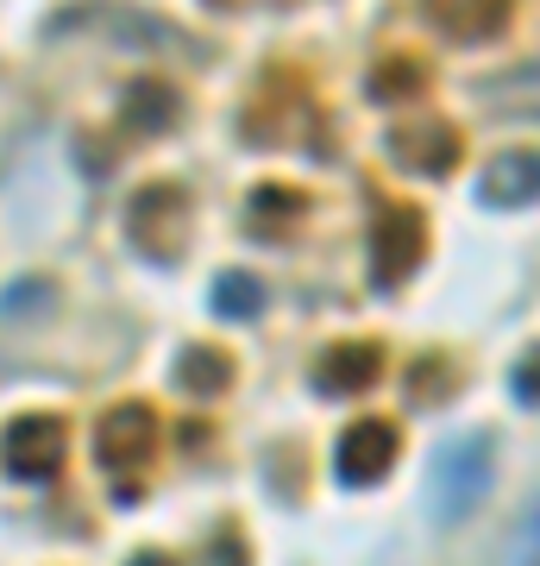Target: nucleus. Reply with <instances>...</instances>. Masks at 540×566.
<instances>
[{
  "instance_id": "obj_1",
  "label": "nucleus",
  "mask_w": 540,
  "mask_h": 566,
  "mask_svg": "<svg viewBox=\"0 0 540 566\" xmlns=\"http://www.w3.org/2000/svg\"><path fill=\"white\" fill-rule=\"evenodd\" d=\"M497 485V447L490 434H465V441H446L427 465V516L434 523H465L478 516L484 497Z\"/></svg>"
},
{
  "instance_id": "obj_2",
  "label": "nucleus",
  "mask_w": 540,
  "mask_h": 566,
  "mask_svg": "<svg viewBox=\"0 0 540 566\" xmlns=\"http://www.w3.org/2000/svg\"><path fill=\"white\" fill-rule=\"evenodd\" d=\"M189 227H195V214H189V196L177 182H145L133 196V208H126V233H133V245L145 259H163V264L182 259Z\"/></svg>"
},
{
  "instance_id": "obj_3",
  "label": "nucleus",
  "mask_w": 540,
  "mask_h": 566,
  "mask_svg": "<svg viewBox=\"0 0 540 566\" xmlns=\"http://www.w3.org/2000/svg\"><path fill=\"white\" fill-rule=\"evenodd\" d=\"M427 259V214L409 202H383L378 221H371V277L378 290H396L409 283Z\"/></svg>"
},
{
  "instance_id": "obj_4",
  "label": "nucleus",
  "mask_w": 540,
  "mask_h": 566,
  "mask_svg": "<svg viewBox=\"0 0 540 566\" xmlns=\"http://www.w3.org/2000/svg\"><path fill=\"white\" fill-rule=\"evenodd\" d=\"M158 409L151 403H114L107 416L95 422V460L100 472H120V479H133L151 453H158Z\"/></svg>"
},
{
  "instance_id": "obj_5",
  "label": "nucleus",
  "mask_w": 540,
  "mask_h": 566,
  "mask_svg": "<svg viewBox=\"0 0 540 566\" xmlns=\"http://www.w3.org/2000/svg\"><path fill=\"white\" fill-rule=\"evenodd\" d=\"M63 441H70V428L57 416H20V422H7L0 434V465L13 472V479H51L63 465Z\"/></svg>"
},
{
  "instance_id": "obj_6",
  "label": "nucleus",
  "mask_w": 540,
  "mask_h": 566,
  "mask_svg": "<svg viewBox=\"0 0 540 566\" xmlns=\"http://www.w3.org/2000/svg\"><path fill=\"white\" fill-rule=\"evenodd\" d=\"M390 465H396V422H383V416H364L340 434L333 447V472H340V485H383L390 479Z\"/></svg>"
},
{
  "instance_id": "obj_7",
  "label": "nucleus",
  "mask_w": 540,
  "mask_h": 566,
  "mask_svg": "<svg viewBox=\"0 0 540 566\" xmlns=\"http://www.w3.org/2000/svg\"><path fill=\"white\" fill-rule=\"evenodd\" d=\"M459 151H465L459 126L441 120V114H415L409 126L390 133V158H396L402 170H415V177H446V170L459 164Z\"/></svg>"
},
{
  "instance_id": "obj_8",
  "label": "nucleus",
  "mask_w": 540,
  "mask_h": 566,
  "mask_svg": "<svg viewBox=\"0 0 540 566\" xmlns=\"http://www.w3.org/2000/svg\"><path fill=\"white\" fill-rule=\"evenodd\" d=\"M383 371V346L378 340H333L315 359V390L320 397H359L378 385Z\"/></svg>"
},
{
  "instance_id": "obj_9",
  "label": "nucleus",
  "mask_w": 540,
  "mask_h": 566,
  "mask_svg": "<svg viewBox=\"0 0 540 566\" xmlns=\"http://www.w3.org/2000/svg\"><path fill=\"white\" fill-rule=\"evenodd\" d=\"M421 7H427L434 32H446V39H459V44L497 39L516 20V0H421Z\"/></svg>"
},
{
  "instance_id": "obj_10",
  "label": "nucleus",
  "mask_w": 540,
  "mask_h": 566,
  "mask_svg": "<svg viewBox=\"0 0 540 566\" xmlns=\"http://www.w3.org/2000/svg\"><path fill=\"white\" fill-rule=\"evenodd\" d=\"M478 196L490 208H528V202H540V151H534V145H516V151L490 158V164H484V177H478Z\"/></svg>"
},
{
  "instance_id": "obj_11",
  "label": "nucleus",
  "mask_w": 540,
  "mask_h": 566,
  "mask_svg": "<svg viewBox=\"0 0 540 566\" xmlns=\"http://www.w3.org/2000/svg\"><path fill=\"white\" fill-rule=\"evenodd\" d=\"M478 95L490 114H509V120H540V57H521L509 70L478 82Z\"/></svg>"
},
{
  "instance_id": "obj_12",
  "label": "nucleus",
  "mask_w": 540,
  "mask_h": 566,
  "mask_svg": "<svg viewBox=\"0 0 540 566\" xmlns=\"http://www.w3.org/2000/svg\"><path fill=\"white\" fill-rule=\"evenodd\" d=\"M88 20H95L107 39L120 44V51H177V44H189L177 25L151 20V13H126V7H107V13H76V20H63V25H88Z\"/></svg>"
},
{
  "instance_id": "obj_13",
  "label": "nucleus",
  "mask_w": 540,
  "mask_h": 566,
  "mask_svg": "<svg viewBox=\"0 0 540 566\" xmlns=\"http://www.w3.org/2000/svg\"><path fill=\"white\" fill-rule=\"evenodd\" d=\"M182 120V95L170 82H133L120 95V126L126 133H170Z\"/></svg>"
},
{
  "instance_id": "obj_14",
  "label": "nucleus",
  "mask_w": 540,
  "mask_h": 566,
  "mask_svg": "<svg viewBox=\"0 0 540 566\" xmlns=\"http://www.w3.org/2000/svg\"><path fill=\"white\" fill-rule=\"evenodd\" d=\"M226 385H233V359H226L221 346H182V359H177L182 397H221Z\"/></svg>"
},
{
  "instance_id": "obj_15",
  "label": "nucleus",
  "mask_w": 540,
  "mask_h": 566,
  "mask_svg": "<svg viewBox=\"0 0 540 566\" xmlns=\"http://www.w3.org/2000/svg\"><path fill=\"white\" fill-rule=\"evenodd\" d=\"M497 566H540V497H528V504L509 516L502 547H497Z\"/></svg>"
},
{
  "instance_id": "obj_16",
  "label": "nucleus",
  "mask_w": 540,
  "mask_h": 566,
  "mask_svg": "<svg viewBox=\"0 0 540 566\" xmlns=\"http://www.w3.org/2000/svg\"><path fill=\"white\" fill-rule=\"evenodd\" d=\"M258 308H264V283L252 277V271H221V277H214V315L252 322Z\"/></svg>"
},
{
  "instance_id": "obj_17",
  "label": "nucleus",
  "mask_w": 540,
  "mask_h": 566,
  "mask_svg": "<svg viewBox=\"0 0 540 566\" xmlns=\"http://www.w3.org/2000/svg\"><path fill=\"white\" fill-rule=\"evenodd\" d=\"M459 390V365L446 359V353H427V359L409 365V397L415 403H446Z\"/></svg>"
},
{
  "instance_id": "obj_18",
  "label": "nucleus",
  "mask_w": 540,
  "mask_h": 566,
  "mask_svg": "<svg viewBox=\"0 0 540 566\" xmlns=\"http://www.w3.org/2000/svg\"><path fill=\"white\" fill-rule=\"evenodd\" d=\"M421 88H427V70L409 63V57H383L378 76H371V95H378V102H415Z\"/></svg>"
},
{
  "instance_id": "obj_19",
  "label": "nucleus",
  "mask_w": 540,
  "mask_h": 566,
  "mask_svg": "<svg viewBox=\"0 0 540 566\" xmlns=\"http://www.w3.org/2000/svg\"><path fill=\"white\" fill-rule=\"evenodd\" d=\"M51 296H57V290H51L44 277H20L13 290H0V315H44Z\"/></svg>"
},
{
  "instance_id": "obj_20",
  "label": "nucleus",
  "mask_w": 540,
  "mask_h": 566,
  "mask_svg": "<svg viewBox=\"0 0 540 566\" xmlns=\"http://www.w3.org/2000/svg\"><path fill=\"white\" fill-rule=\"evenodd\" d=\"M301 208H308V202H301L296 189H258V202H252V221H258V227H271V221H296Z\"/></svg>"
},
{
  "instance_id": "obj_21",
  "label": "nucleus",
  "mask_w": 540,
  "mask_h": 566,
  "mask_svg": "<svg viewBox=\"0 0 540 566\" xmlns=\"http://www.w3.org/2000/svg\"><path fill=\"white\" fill-rule=\"evenodd\" d=\"M201 566H252V547H245L233 528H221L214 542L201 547Z\"/></svg>"
},
{
  "instance_id": "obj_22",
  "label": "nucleus",
  "mask_w": 540,
  "mask_h": 566,
  "mask_svg": "<svg viewBox=\"0 0 540 566\" xmlns=\"http://www.w3.org/2000/svg\"><path fill=\"white\" fill-rule=\"evenodd\" d=\"M509 385H516L521 403H540V346H528V353L509 365Z\"/></svg>"
},
{
  "instance_id": "obj_23",
  "label": "nucleus",
  "mask_w": 540,
  "mask_h": 566,
  "mask_svg": "<svg viewBox=\"0 0 540 566\" xmlns=\"http://www.w3.org/2000/svg\"><path fill=\"white\" fill-rule=\"evenodd\" d=\"M126 566H177V560H170V554H158V547H145V554H133Z\"/></svg>"
}]
</instances>
